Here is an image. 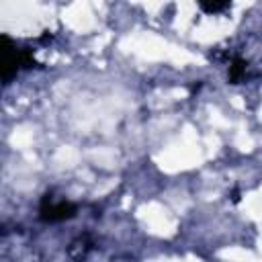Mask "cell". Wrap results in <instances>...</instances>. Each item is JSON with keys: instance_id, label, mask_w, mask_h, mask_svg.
Masks as SVG:
<instances>
[{"instance_id": "obj_1", "label": "cell", "mask_w": 262, "mask_h": 262, "mask_svg": "<svg viewBox=\"0 0 262 262\" xmlns=\"http://www.w3.org/2000/svg\"><path fill=\"white\" fill-rule=\"evenodd\" d=\"M41 215L49 221H55V219H66V217H72L74 215V207L70 203H57V205H51L49 203V209L47 207H41Z\"/></svg>"}]
</instances>
